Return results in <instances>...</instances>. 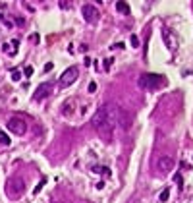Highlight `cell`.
I'll use <instances>...</instances> for the list:
<instances>
[{
	"label": "cell",
	"instance_id": "obj_1",
	"mask_svg": "<svg viewBox=\"0 0 193 203\" xmlns=\"http://www.w3.org/2000/svg\"><path fill=\"white\" fill-rule=\"evenodd\" d=\"M93 126L97 128V132L101 134L104 139H110V135H112V126H110V122L106 120V108L103 106V108H99V110L95 112V116H93Z\"/></svg>",
	"mask_w": 193,
	"mask_h": 203
},
{
	"label": "cell",
	"instance_id": "obj_2",
	"mask_svg": "<svg viewBox=\"0 0 193 203\" xmlns=\"http://www.w3.org/2000/svg\"><path fill=\"white\" fill-rule=\"evenodd\" d=\"M137 83L141 89H147V91H156L160 89V87L166 83V79H164L160 74H141Z\"/></svg>",
	"mask_w": 193,
	"mask_h": 203
},
{
	"label": "cell",
	"instance_id": "obj_3",
	"mask_svg": "<svg viewBox=\"0 0 193 203\" xmlns=\"http://www.w3.org/2000/svg\"><path fill=\"white\" fill-rule=\"evenodd\" d=\"M23 190H25V182L21 178H12V180L6 182V193H8L12 199H18L19 195L23 193Z\"/></svg>",
	"mask_w": 193,
	"mask_h": 203
},
{
	"label": "cell",
	"instance_id": "obj_4",
	"mask_svg": "<svg viewBox=\"0 0 193 203\" xmlns=\"http://www.w3.org/2000/svg\"><path fill=\"white\" fill-rule=\"evenodd\" d=\"M6 126H8V130L14 135H23L27 132V122L21 118V116H12V118H8Z\"/></svg>",
	"mask_w": 193,
	"mask_h": 203
},
{
	"label": "cell",
	"instance_id": "obj_5",
	"mask_svg": "<svg viewBox=\"0 0 193 203\" xmlns=\"http://www.w3.org/2000/svg\"><path fill=\"white\" fill-rule=\"evenodd\" d=\"M77 77H79V70H77L75 66H71V68H68V70L60 76V81H58V83H60V87H70Z\"/></svg>",
	"mask_w": 193,
	"mask_h": 203
},
{
	"label": "cell",
	"instance_id": "obj_6",
	"mask_svg": "<svg viewBox=\"0 0 193 203\" xmlns=\"http://www.w3.org/2000/svg\"><path fill=\"white\" fill-rule=\"evenodd\" d=\"M81 12H83V19L87 21V23H95L99 19V10H97L95 4H85Z\"/></svg>",
	"mask_w": 193,
	"mask_h": 203
},
{
	"label": "cell",
	"instance_id": "obj_7",
	"mask_svg": "<svg viewBox=\"0 0 193 203\" xmlns=\"http://www.w3.org/2000/svg\"><path fill=\"white\" fill-rule=\"evenodd\" d=\"M118 126L122 130H130V126H131V114L126 108H120V106H118Z\"/></svg>",
	"mask_w": 193,
	"mask_h": 203
},
{
	"label": "cell",
	"instance_id": "obj_8",
	"mask_svg": "<svg viewBox=\"0 0 193 203\" xmlns=\"http://www.w3.org/2000/svg\"><path fill=\"white\" fill-rule=\"evenodd\" d=\"M52 93V85L50 83H41L37 87V91L33 93V101H42V99H46L48 95Z\"/></svg>",
	"mask_w": 193,
	"mask_h": 203
},
{
	"label": "cell",
	"instance_id": "obj_9",
	"mask_svg": "<svg viewBox=\"0 0 193 203\" xmlns=\"http://www.w3.org/2000/svg\"><path fill=\"white\" fill-rule=\"evenodd\" d=\"M156 166H159V172H160V174H168L170 170L174 168V159H172V157H162Z\"/></svg>",
	"mask_w": 193,
	"mask_h": 203
},
{
	"label": "cell",
	"instance_id": "obj_10",
	"mask_svg": "<svg viewBox=\"0 0 193 203\" xmlns=\"http://www.w3.org/2000/svg\"><path fill=\"white\" fill-rule=\"evenodd\" d=\"M164 41H166V47L170 48V50H176L178 48V39H176V35L170 31V29H164Z\"/></svg>",
	"mask_w": 193,
	"mask_h": 203
},
{
	"label": "cell",
	"instance_id": "obj_11",
	"mask_svg": "<svg viewBox=\"0 0 193 203\" xmlns=\"http://www.w3.org/2000/svg\"><path fill=\"white\" fill-rule=\"evenodd\" d=\"M18 47H19V41L14 39V41H10V43H6V45H4V52H8L10 56H14V54L18 52Z\"/></svg>",
	"mask_w": 193,
	"mask_h": 203
},
{
	"label": "cell",
	"instance_id": "obj_12",
	"mask_svg": "<svg viewBox=\"0 0 193 203\" xmlns=\"http://www.w3.org/2000/svg\"><path fill=\"white\" fill-rule=\"evenodd\" d=\"M116 10H118L120 14H124V16H127V14L131 12V10H130V4H127V2H122V0L116 2Z\"/></svg>",
	"mask_w": 193,
	"mask_h": 203
},
{
	"label": "cell",
	"instance_id": "obj_13",
	"mask_svg": "<svg viewBox=\"0 0 193 203\" xmlns=\"http://www.w3.org/2000/svg\"><path fill=\"white\" fill-rule=\"evenodd\" d=\"M64 114H71V112H74V101H66V106H64V110H62Z\"/></svg>",
	"mask_w": 193,
	"mask_h": 203
},
{
	"label": "cell",
	"instance_id": "obj_14",
	"mask_svg": "<svg viewBox=\"0 0 193 203\" xmlns=\"http://www.w3.org/2000/svg\"><path fill=\"white\" fill-rule=\"evenodd\" d=\"M168 197H170V190H162L160 192V195H159V201H168Z\"/></svg>",
	"mask_w": 193,
	"mask_h": 203
},
{
	"label": "cell",
	"instance_id": "obj_15",
	"mask_svg": "<svg viewBox=\"0 0 193 203\" xmlns=\"http://www.w3.org/2000/svg\"><path fill=\"white\" fill-rule=\"evenodd\" d=\"M93 172H103V174H106V176H110V168H106V166H95Z\"/></svg>",
	"mask_w": 193,
	"mask_h": 203
},
{
	"label": "cell",
	"instance_id": "obj_16",
	"mask_svg": "<svg viewBox=\"0 0 193 203\" xmlns=\"http://www.w3.org/2000/svg\"><path fill=\"white\" fill-rule=\"evenodd\" d=\"M0 143H2V145H10V143H12V139H10V137L6 135L4 132H0Z\"/></svg>",
	"mask_w": 193,
	"mask_h": 203
},
{
	"label": "cell",
	"instance_id": "obj_17",
	"mask_svg": "<svg viewBox=\"0 0 193 203\" xmlns=\"http://www.w3.org/2000/svg\"><path fill=\"white\" fill-rule=\"evenodd\" d=\"M130 43H131V47H133V48H139V45H141L137 35H131V37H130Z\"/></svg>",
	"mask_w": 193,
	"mask_h": 203
},
{
	"label": "cell",
	"instance_id": "obj_18",
	"mask_svg": "<svg viewBox=\"0 0 193 203\" xmlns=\"http://www.w3.org/2000/svg\"><path fill=\"white\" fill-rule=\"evenodd\" d=\"M10 74H12V81H19L21 79V72L19 70H12Z\"/></svg>",
	"mask_w": 193,
	"mask_h": 203
},
{
	"label": "cell",
	"instance_id": "obj_19",
	"mask_svg": "<svg viewBox=\"0 0 193 203\" xmlns=\"http://www.w3.org/2000/svg\"><path fill=\"white\" fill-rule=\"evenodd\" d=\"M112 62H114V58H104V64H103V66H104V70H106V72H108V70H110V66H112Z\"/></svg>",
	"mask_w": 193,
	"mask_h": 203
},
{
	"label": "cell",
	"instance_id": "obj_20",
	"mask_svg": "<svg viewBox=\"0 0 193 203\" xmlns=\"http://www.w3.org/2000/svg\"><path fill=\"white\" fill-rule=\"evenodd\" d=\"M23 76H25V77H31V76H33V66H25Z\"/></svg>",
	"mask_w": 193,
	"mask_h": 203
},
{
	"label": "cell",
	"instance_id": "obj_21",
	"mask_svg": "<svg viewBox=\"0 0 193 203\" xmlns=\"http://www.w3.org/2000/svg\"><path fill=\"white\" fill-rule=\"evenodd\" d=\"M45 182H46V180H41V182H39L37 186H35V190H33V193H39V192L42 190V186H45Z\"/></svg>",
	"mask_w": 193,
	"mask_h": 203
},
{
	"label": "cell",
	"instance_id": "obj_22",
	"mask_svg": "<svg viewBox=\"0 0 193 203\" xmlns=\"http://www.w3.org/2000/svg\"><path fill=\"white\" fill-rule=\"evenodd\" d=\"M87 91H89V93H95V91H97V83H95V81H91V83L87 85Z\"/></svg>",
	"mask_w": 193,
	"mask_h": 203
},
{
	"label": "cell",
	"instance_id": "obj_23",
	"mask_svg": "<svg viewBox=\"0 0 193 203\" xmlns=\"http://www.w3.org/2000/svg\"><path fill=\"white\" fill-rule=\"evenodd\" d=\"M60 8H64V10H66V8H71V2H60Z\"/></svg>",
	"mask_w": 193,
	"mask_h": 203
},
{
	"label": "cell",
	"instance_id": "obj_24",
	"mask_svg": "<svg viewBox=\"0 0 193 203\" xmlns=\"http://www.w3.org/2000/svg\"><path fill=\"white\" fill-rule=\"evenodd\" d=\"M29 39H31L33 43H37V41H39V35H37V33H33V35H31V37H29Z\"/></svg>",
	"mask_w": 193,
	"mask_h": 203
},
{
	"label": "cell",
	"instance_id": "obj_25",
	"mask_svg": "<svg viewBox=\"0 0 193 203\" xmlns=\"http://www.w3.org/2000/svg\"><path fill=\"white\" fill-rule=\"evenodd\" d=\"M50 70H52V64H50V62L45 64V72H50Z\"/></svg>",
	"mask_w": 193,
	"mask_h": 203
}]
</instances>
